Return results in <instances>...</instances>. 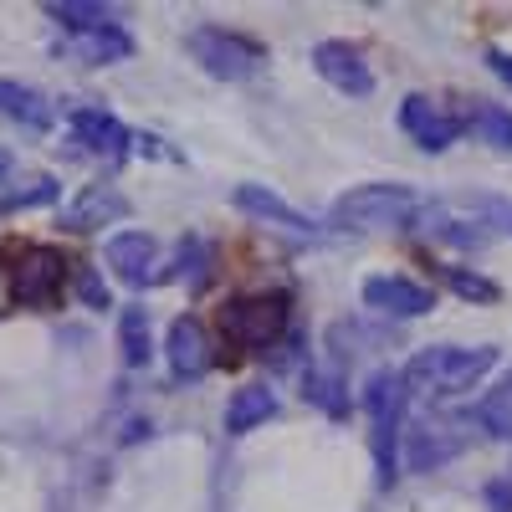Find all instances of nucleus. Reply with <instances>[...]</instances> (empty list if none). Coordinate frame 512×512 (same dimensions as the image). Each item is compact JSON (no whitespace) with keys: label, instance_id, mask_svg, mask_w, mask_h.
Masks as SVG:
<instances>
[{"label":"nucleus","instance_id":"nucleus-10","mask_svg":"<svg viewBox=\"0 0 512 512\" xmlns=\"http://www.w3.org/2000/svg\"><path fill=\"white\" fill-rule=\"evenodd\" d=\"M364 303L374 313H390V318H420L436 308V292L420 287L415 277H400V272H379L364 282Z\"/></svg>","mask_w":512,"mask_h":512},{"label":"nucleus","instance_id":"nucleus-11","mask_svg":"<svg viewBox=\"0 0 512 512\" xmlns=\"http://www.w3.org/2000/svg\"><path fill=\"white\" fill-rule=\"evenodd\" d=\"M313 67H318V77L328 82V88L349 93V98H369L374 93V72H369L364 52L349 47V41H323V47L313 52Z\"/></svg>","mask_w":512,"mask_h":512},{"label":"nucleus","instance_id":"nucleus-1","mask_svg":"<svg viewBox=\"0 0 512 512\" xmlns=\"http://www.w3.org/2000/svg\"><path fill=\"white\" fill-rule=\"evenodd\" d=\"M497 364V349L492 344H477V349H461V344H431L420 349L410 364H405V390L410 395H425V400H446V395H461L482 384Z\"/></svg>","mask_w":512,"mask_h":512},{"label":"nucleus","instance_id":"nucleus-19","mask_svg":"<svg viewBox=\"0 0 512 512\" xmlns=\"http://www.w3.org/2000/svg\"><path fill=\"white\" fill-rule=\"evenodd\" d=\"M47 16L67 31V36H77V31H108V26H118V11L113 6H93V0H52L47 6Z\"/></svg>","mask_w":512,"mask_h":512},{"label":"nucleus","instance_id":"nucleus-15","mask_svg":"<svg viewBox=\"0 0 512 512\" xmlns=\"http://www.w3.org/2000/svg\"><path fill=\"white\" fill-rule=\"evenodd\" d=\"M108 267L118 272V282H128V287H144V282H154L159 272V241L149 236V231H118L113 241H108Z\"/></svg>","mask_w":512,"mask_h":512},{"label":"nucleus","instance_id":"nucleus-14","mask_svg":"<svg viewBox=\"0 0 512 512\" xmlns=\"http://www.w3.org/2000/svg\"><path fill=\"white\" fill-rule=\"evenodd\" d=\"M0 118L26 128V134H47L57 123V103L31 88V82H16V77H0Z\"/></svg>","mask_w":512,"mask_h":512},{"label":"nucleus","instance_id":"nucleus-7","mask_svg":"<svg viewBox=\"0 0 512 512\" xmlns=\"http://www.w3.org/2000/svg\"><path fill=\"white\" fill-rule=\"evenodd\" d=\"M400 128L425 149V154H441L466 134V113H456L451 103L431 98V93H410L400 103Z\"/></svg>","mask_w":512,"mask_h":512},{"label":"nucleus","instance_id":"nucleus-5","mask_svg":"<svg viewBox=\"0 0 512 512\" xmlns=\"http://www.w3.org/2000/svg\"><path fill=\"white\" fill-rule=\"evenodd\" d=\"M185 47H190V57H195L210 77H221V82H246L256 67L267 62V52L256 47L251 36L226 31V26H195V31L185 36Z\"/></svg>","mask_w":512,"mask_h":512},{"label":"nucleus","instance_id":"nucleus-17","mask_svg":"<svg viewBox=\"0 0 512 512\" xmlns=\"http://www.w3.org/2000/svg\"><path fill=\"white\" fill-rule=\"evenodd\" d=\"M456 451H461V436L451 431V420H420L415 431H410L405 461H410V472H431V466L451 461Z\"/></svg>","mask_w":512,"mask_h":512},{"label":"nucleus","instance_id":"nucleus-21","mask_svg":"<svg viewBox=\"0 0 512 512\" xmlns=\"http://www.w3.org/2000/svg\"><path fill=\"white\" fill-rule=\"evenodd\" d=\"M466 128H472L482 144H492V149H512V113L497 108V103H472Z\"/></svg>","mask_w":512,"mask_h":512},{"label":"nucleus","instance_id":"nucleus-23","mask_svg":"<svg viewBox=\"0 0 512 512\" xmlns=\"http://www.w3.org/2000/svg\"><path fill=\"white\" fill-rule=\"evenodd\" d=\"M477 425L497 441H512V379H502L497 390L477 405Z\"/></svg>","mask_w":512,"mask_h":512},{"label":"nucleus","instance_id":"nucleus-24","mask_svg":"<svg viewBox=\"0 0 512 512\" xmlns=\"http://www.w3.org/2000/svg\"><path fill=\"white\" fill-rule=\"evenodd\" d=\"M210 267H216V251H210V241H205V236H185V241H180V277L200 292V287L210 282Z\"/></svg>","mask_w":512,"mask_h":512},{"label":"nucleus","instance_id":"nucleus-6","mask_svg":"<svg viewBox=\"0 0 512 512\" xmlns=\"http://www.w3.org/2000/svg\"><path fill=\"white\" fill-rule=\"evenodd\" d=\"M405 379L395 369H379L369 374V390H364V410L374 425V456H379V482L395 477V436H400V420H405Z\"/></svg>","mask_w":512,"mask_h":512},{"label":"nucleus","instance_id":"nucleus-20","mask_svg":"<svg viewBox=\"0 0 512 512\" xmlns=\"http://www.w3.org/2000/svg\"><path fill=\"white\" fill-rule=\"evenodd\" d=\"M118 349L128 369H144L154 354V338H149V313L144 308H123L118 313Z\"/></svg>","mask_w":512,"mask_h":512},{"label":"nucleus","instance_id":"nucleus-16","mask_svg":"<svg viewBox=\"0 0 512 512\" xmlns=\"http://www.w3.org/2000/svg\"><path fill=\"white\" fill-rule=\"evenodd\" d=\"M57 57L88 62V67L128 62V57H134V36H128L123 26H108V31H77V36H62V41H57Z\"/></svg>","mask_w":512,"mask_h":512},{"label":"nucleus","instance_id":"nucleus-26","mask_svg":"<svg viewBox=\"0 0 512 512\" xmlns=\"http://www.w3.org/2000/svg\"><path fill=\"white\" fill-rule=\"evenodd\" d=\"M77 297H82L88 308H98V313H103V308H108V282H103L93 267H82V272H77Z\"/></svg>","mask_w":512,"mask_h":512},{"label":"nucleus","instance_id":"nucleus-28","mask_svg":"<svg viewBox=\"0 0 512 512\" xmlns=\"http://www.w3.org/2000/svg\"><path fill=\"white\" fill-rule=\"evenodd\" d=\"M11 175H16V159H11V149H0V190L11 185Z\"/></svg>","mask_w":512,"mask_h":512},{"label":"nucleus","instance_id":"nucleus-8","mask_svg":"<svg viewBox=\"0 0 512 512\" xmlns=\"http://www.w3.org/2000/svg\"><path fill=\"white\" fill-rule=\"evenodd\" d=\"M67 134H72V144H82V154H93L103 164L128 159V144H134V134L103 108H72L67 113Z\"/></svg>","mask_w":512,"mask_h":512},{"label":"nucleus","instance_id":"nucleus-4","mask_svg":"<svg viewBox=\"0 0 512 512\" xmlns=\"http://www.w3.org/2000/svg\"><path fill=\"white\" fill-rule=\"evenodd\" d=\"M67 272H72V262L47 241L11 246V297H16V308H31V313L57 308L62 287H67Z\"/></svg>","mask_w":512,"mask_h":512},{"label":"nucleus","instance_id":"nucleus-22","mask_svg":"<svg viewBox=\"0 0 512 512\" xmlns=\"http://www.w3.org/2000/svg\"><path fill=\"white\" fill-rule=\"evenodd\" d=\"M57 180L52 175H31L26 185H6V190H0V216H16V210H31V205H52L57 200Z\"/></svg>","mask_w":512,"mask_h":512},{"label":"nucleus","instance_id":"nucleus-27","mask_svg":"<svg viewBox=\"0 0 512 512\" xmlns=\"http://www.w3.org/2000/svg\"><path fill=\"white\" fill-rule=\"evenodd\" d=\"M487 67L507 82V88H512V52H487Z\"/></svg>","mask_w":512,"mask_h":512},{"label":"nucleus","instance_id":"nucleus-25","mask_svg":"<svg viewBox=\"0 0 512 512\" xmlns=\"http://www.w3.org/2000/svg\"><path fill=\"white\" fill-rule=\"evenodd\" d=\"M446 282H451V292H456V297H466V303H497V297H502V287H497L492 277L466 272V267H451V272H446Z\"/></svg>","mask_w":512,"mask_h":512},{"label":"nucleus","instance_id":"nucleus-13","mask_svg":"<svg viewBox=\"0 0 512 512\" xmlns=\"http://www.w3.org/2000/svg\"><path fill=\"white\" fill-rule=\"evenodd\" d=\"M236 210H246V216H256L262 226H277V231H287V236H297V241H318V236H323L318 221H308L303 210H292L282 195H272V190H262V185H236Z\"/></svg>","mask_w":512,"mask_h":512},{"label":"nucleus","instance_id":"nucleus-3","mask_svg":"<svg viewBox=\"0 0 512 512\" xmlns=\"http://www.w3.org/2000/svg\"><path fill=\"white\" fill-rule=\"evenodd\" d=\"M287 318H292L287 292H246L221 308V333H226V344H236L246 354H267L282 344Z\"/></svg>","mask_w":512,"mask_h":512},{"label":"nucleus","instance_id":"nucleus-9","mask_svg":"<svg viewBox=\"0 0 512 512\" xmlns=\"http://www.w3.org/2000/svg\"><path fill=\"white\" fill-rule=\"evenodd\" d=\"M164 359H169V374L185 379V384L205 379V374H210V364H216V349H210V333H205V323H200V318H190V313L169 323Z\"/></svg>","mask_w":512,"mask_h":512},{"label":"nucleus","instance_id":"nucleus-2","mask_svg":"<svg viewBox=\"0 0 512 512\" xmlns=\"http://www.w3.org/2000/svg\"><path fill=\"white\" fill-rule=\"evenodd\" d=\"M425 200L410 185H359L333 200V226L344 231H405L420 221Z\"/></svg>","mask_w":512,"mask_h":512},{"label":"nucleus","instance_id":"nucleus-18","mask_svg":"<svg viewBox=\"0 0 512 512\" xmlns=\"http://www.w3.org/2000/svg\"><path fill=\"white\" fill-rule=\"evenodd\" d=\"M272 415H277V395L267 390V384H241V390L226 400V431L231 436H246L262 420H272Z\"/></svg>","mask_w":512,"mask_h":512},{"label":"nucleus","instance_id":"nucleus-12","mask_svg":"<svg viewBox=\"0 0 512 512\" xmlns=\"http://www.w3.org/2000/svg\"><path fill=\"white\" fill-rule=\"evenodd\" d=\"M128 216V195L113 190V185H82L72 205H62V231L72 236H88V231H103L113 221Z\"/></svg>","mask_w":512,"mask_h":512}]
</instances>
